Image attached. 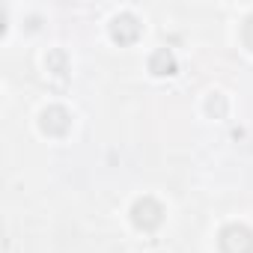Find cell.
<instances>
[{"instance_id": "obj_1", "label": "cell", "mask_w": 253, "mask_h": 253, "mask_svg": "<svg viewBox=\"0 0 253 253\" xmlns=\"http://www.w3.org/2000/svg\"><path fill=\"white\" fill-rule=\"evenodd\" d=\"M131 220H134V226H137V229L152 232V229H158V226H161V220H164V209H161V203H158V200L143 197V200H137V203H134V209H131Z\"/></svg>"}, {"instance_id": "obj_2", "label": "cell", "mask_w": 253, "mask_h": 253, "mask_svg": "<svg viewBox=\"0 0 253 253\" xmlns=\"http://www.w3.org/2000/svg\"><path fill=\"white\" fill-rule=\"evenodd\" d=\"M220 253H253V232L241 223H232L217 238Z\"/></svg>"}, {"instance_id": "obj_3", "label": "cell", "mask_w": 253, "mask_h": 253, "mask_svg": "<svg viewBox=\"0 0 253 253\" xmlns=\"http://www.w3.org/2000/svg\"><path fill=\"white\" fill-rule=\"evenodd\" d=\"M69 125H72V116L66 113V107H48L42 113V131L51 137H63L69 131Z\"/></svg>"}, {"instance_id": "obj_4", "label": "cell", "mask_w": 253, "mask_h": 253, "mask_svg": "<svg viewBox=\"0 0 253 253\" xmlns=\"http://www.w3.org/2000/svg\"><path fill=\"white\" fill-rule=\"evenodd\" d=\"M110 36H113L119 45H131V42L140 36V24H137V18H134V15H119V18H113V24H110Z\"/></svg>"}, {"instance_id": "obj_5", "label": "cell", "mask_w": 253, "mask_h": 253, "mask_svg": "<svg viewBox=\"0 0 253 253\" xmlns=\"http://www.w3.org/2000/svg\"><path fill=\"white\" fill-rule=\"evenodd\" d=\"M149 69H152L155 75H173V72H176V60H173V54H170L167 48H161V51L152 54Z\"/></svg>"}, {"instance_id": "obj_6", "label": "cell", "mask_w": 253, "mask_h": 253, "mask_svg": "<svg viewBox=\"0 0 253 253\" xmlns=\"http://www.w3.org/2000/svg\"><path fill=\"white\" fill-rule=\"evenodd\" d=\"M241 39H244V45L253 51V15L247 18V24H244V30H241Z\"/></svg>"}]
</instances>
